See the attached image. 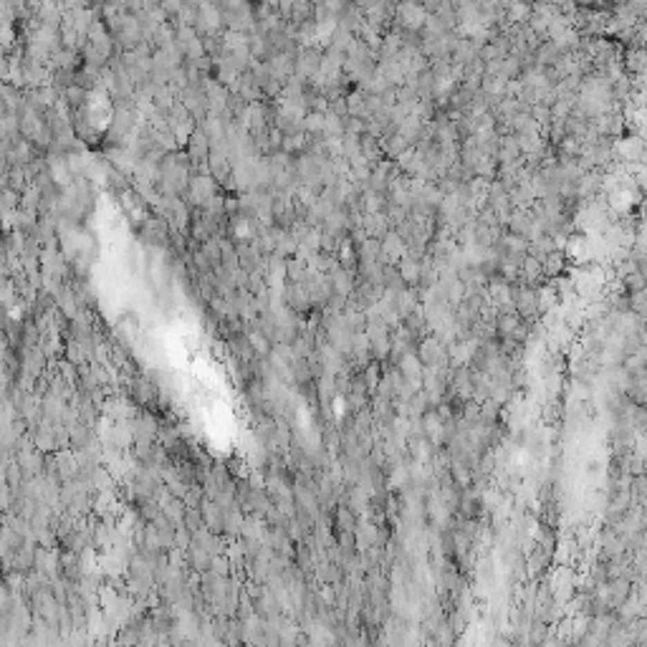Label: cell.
Instances as JSON below:
<instances>
[{"label":"cell","instance_id":"obj_1","mask_svg":"<svg viewBox=\"0 0 647 647\" xmlns=\"http://www.w3.org/2000/svg\"><path fill=\"white\" fill-rule=\"evenodd\" d=\"M625 71L630 76H647V48H627Z\"/></svg>","mask_w":647,"mask_h":647},{"label":"cell","instance_id":"obj_3","mask_svg":"<svg viewBox=\"0 0 647 647\" xmlns=\"http://www.w3.org/2000/svg\"><path fill=\"white\" fill-rule=\"evenodd\" d=\"M637 273H640L642 279H645V283H647V256H642L640 261H637Z\"/></svg>","mask_w":647,"mask_h":647},{"label":"cell","instance_id":"obj_2","mask_svg":"<svg viewBox=\"0 0 647 647\" xmlns=\"http://www.w3.org/2000/svg\"><path fill=\"white\" fill-rule=\"evenodd\" d=\"M564 253L561 250H554V253H549L544 261V273L546 276H556V273H561V268H564Z\"/></svg>","mask_w":647,"mask_h":647}]
</instances>
